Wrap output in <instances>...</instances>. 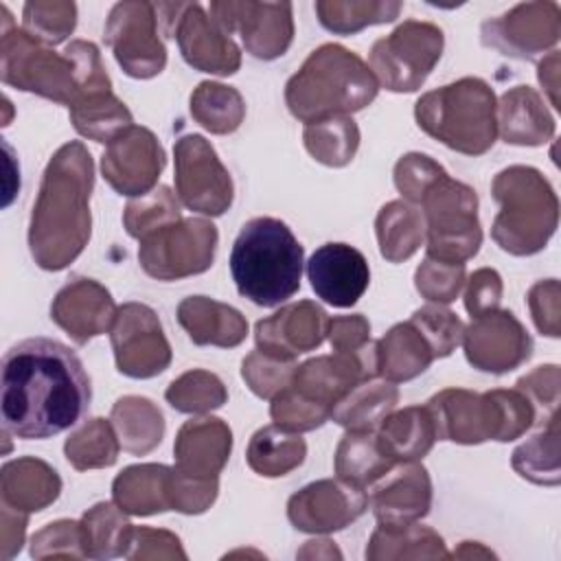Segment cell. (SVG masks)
<instances>
[{
	"label": "cell",
	"instance_id": "obj_1",
	"mask_svg": "<svg viewBox=\"0 0 561 561\" xmlns=\"http://www.w3.org/2000/svg\"><path fill=\"white\" fill-rule=\"evenodd\" d=\"M90 377L66 344L28 337L2 357L0 414L2 430L24 440H44L70 430L88 412Z\"/></svg>",
	"mask_w": 561,
	"mask_h": 561
},
{
	"label": "cell",
	"instance_id": "obj_2",
	"mask_svg": "<svg viewBox=\"0 0 561 561\" xmlns=\"http://www.w3.org/2000/svg\"><path fill=\"white\" fill-rule=\"evenodd\" d=\"M94 167L90 151L70 140L50 158L28 226V248L42 270H64L90 241V193Z\"/></svg>",
	"mask_w": 561,
	"mask_h": 561
},
{
	"label": "cell",
	"instance_id": "obj_3",
	"mask_svg": "<svg viewBox=\"0 0 561 561\" xmlns=\"http://www.w3.org/2000/svg\"><path fill=\"white\" fill-rule=\"evenodd\" d=\"M305 250L276 217H254L239 230L230 252L237 291L259 307H278L300 289Z\"/></svg>",
	"mask_w": 561,
	"mask_h": 561
},
{
	"label": "cell",
	"instance_id": "obj_4",
	"mask_svg": "<svg viewBox=\"0 0 561 561\" xmlns=\"http://www.w3.org/2000/svg\"><path fill=\"white\" fill-rule=\"evenodd\" d=\"M379 83L373 70L340 44L316 48L285 85L289 112L305 125L370 105Z\"/></svg>",
	"mask_w": 561,
	"mask_h": 561
},
{
	"label": "cell",
	"instance_id": "obj_5",
	"mask_svg": "<svg viewBox=\"0 0 561 561\" xmlns=\"http://www.w3.org/2000/svg\"><path fill=\"white\" fill-rule=\"evenodd\" d=\"M425 405L434 419L436 438L462 445H476L489 438L506 443L524 434L535 421L530 401L517 388L484 394L447 388Z\"/></svg>",
	"mask_w": 561,
	"mask_h": 561
},
{
	"label": "cell",
	"instance_id": "obj_6",
	"mask_svg": "<svg viewBox=\"0 0 561 561\" xmlns=\"http://www.w3.org/2000/svg\"><path fill=\"white\" fill-rule=\"evenodd\" d=\"M495 96L489 83L478 77H465L438 90L425 92L414 116L419 127L465 156H482L497 136Z\"/></svg>",
	"mask_w": 561,
	"mask_h": 561
},
{
	"label": "cell",
	"instance_id": "obj_7",
	"mask_svg": "<svg viewBox=\"0 0 561 561\" xmlns=\"http://www.w3.org/2000/svg\"><path fill=\"white\" fill-rule=\"evenodd\" d=\"M500 213L491 237L511 254L526 256L546 248L559 219V202L550 182L533 167H508L491 184Z\"/></svg>",
	"mask_w": 561,
	"mask_h": 561
},
{
	"label": "cell",
	"instance_id": "obj_8",
	"mask_svg": "<svg viewBox=\"0 0 561 561\" xmlns=\"http://www.w3.org/2000/svg\"><path fill=\"white\" fill-rule=\"evenodd\" d=\"M2 44H0V75L7 85L24 92H35L50 101L70 105L79 90V75L75 59L50 50L44 42L15 28L9 9L2 4Z\"/></svg>",
	"mask_w": 561,
	"mask_h": 561
},
{
	"label": "cell",
	"instance_id": "obj_9",
	"mask_svg": "<svg viewBox=\"0 0 561 561\" xmlns=\"http://www.w3.org/2000/svg\"><path fill=\"white\" fill-rule=\"evenodd\" d=\"M419 204L427 221V259L465 265L482 243L476 191L443 173Z\"/></svg>",
	"mask_w": 561,
	"mask_h": 561
},
{
	"label": "cell",
	"instance_id": "obj_10",
	"mask_svg": "<svg viewBox=\"0 0 561 561\" xmlns=\"http://www.w3.org/2000/svg\"><path fill=\"white\" fill-rule=\"evenodd\" d=\"M443 53V31L432 22L408 20L373 44L370 70L386 90L414 92L430 77Z\"/></svg>",
	"mask_w": 561,
	"mask_h": 561
},
{
	"label": "cell",
	"instance_id": "obj_11",
	"mask_svg": "<svg viewBox=\"0 0 561 561\" xmlns=\"http://www.w3.org/2000/svg\"><path fill=\"white\" fill-rule=\"evenodd\" d=\"M217 228L197 217L178 219L140 239V267L158 280L202 274L213 265Z\"/></svg>",
	"mask_w": 561,
	"mask_h": 561
},
{
	"label": "cell",
	"instance_id": "obj_12",
	"mask_svg": "<svg viewBox=\"0 0 561 561\" xmlns=\"http://www.w3.org/2000/svg\"><path fill=\"white\" fill-rule=\"evenodd\" d=\"M173 156L175 193L182 204L202 215H224L232 204L234 186L210 142L199 134H186L175 142Z\"/></svg>",
	"mask_w": 561,
	"mask_h": 561
},
{
	"label": "cell",
	"instance_id": "obj_13",
	"mask_svg": "<svg viewBox=\"0 0 561 561\" xmlns=\"http://www.w3.org/2000/svg\"><path fill=\"white\" fill-rule=\"evenodd\" d=\"M156 4L118 2L105 22V44L118 66L134 79H149L164 70L167 48L158 37Z\"/></svg>",
	"mask_w": 561,
	"mask_h": 561
},
{
	"label": "cell",
	"instance_id": "obj_14",
	"mask_svg": "<svg viewBox=\"0 0 561 561\" xmlns=\"http://www.w3.org/2000/svg\"><path fill=\"white\" fill-rule=\"evenodd\" d=\"M112 348L118 373L147 379L162 373L171 362V346L156 311L140 302H125L112 322Z\"/></svg>",
	"mask_w": 561,
	"mask_h": 561
},
{
	"label": "cell",
	"instance_id": "obj_15",
	"mask_svg": "<svg viewBox=\"0 0 561 561\" xmlns=\"http://www.w3.org/2000/svg\"><path fill=\"white\" fill-rule=\"evenodd\" d=\"M213 20L230 35L239 33L245 50L259 59L280 57L294 37L289 2H210Z\"/></svg>",
	"mask_w": 561,
	"mask_h": 561
},
{
	"label": "cell",
	"instance_id": "obj_16",
	"mask_svg": "<svg viewBox=\"0 0 561 561\" xmlns=\"http://www.w3.org/2000/svg\"><path fill=\"white\" fill-rule=\"evenodd\" d=\"M164 167V149L153 131L131 125L107 142L101 171L118 195H147Z\"/></svg>",
	"mask_w": 561,
	"mask_h": 561
},
{
	"label": "cell",
	"instance_id": "obj_17",
	"mask_svg": "<svg viewBox=\"0 0 561 561\" xmlns=\"http://www.w3.org/2000/svg\"><path fill=\"white\" fill-rule=\"evenodd\" d=\"M465 355L471 366L486 373H508L530 357L533 340L511 311H489L465 329Z\"/></svg>",
	"mask_w": 561,
	"mask_h": 561
},
{
	"label": "cell",
	"instance_id": "obj_18",
	"mask_svg": "<svg viewBox=\"0 0 561 561\" xmlns=\"http://www.w3.org/2000/svg\"><path fill=\"white\" fill-rule=\"evenodd\" d=\"M368 508V495L344 480L311 482L287 502L289 522L305 533H333Z\"/></svg>",
	"mask_w": 561,
	"mask_h": 561
},
{
	"label": "cell",
	"instance_id": "obj_19",
	"mask_svg": "<svg viewBox=\"0 0 561 561\" xmlns=\"http://www.w3.org/2000/svg\"><path fill=\"white\" fill-rule=\"evenodd\" d=\"M559 39V7L554 2L517 4L508 13L482 24L484 46L504 55L533 57Z\"/></svg>",
	"mask_w": 561,
	"mask_h": 561
},
{
	"label": "cell",
	"instance_id": "obj_20",
	"mask_svg": "<svg viewBox=\"0 0 561 561\" xmlns=\"http://www.w3.org/2000/svg\"><path fill=\"white\" fill-rule=\"evenodd\" d=\"M307 278L320 300L333 307H353L370 283L366 256L348 243H324L307 261Z\"/></svg>",
	"mask_w": 561,
	"mask_h": 561
},
{
	"label": "cell",
	"instance_id": "obj_21",
	"mask_svg": "<svg viewBox=\"0 0 561 561\" xmlns=\"http://www.w3.org/2000/svg\"><path fill=\"white\" fill-rule=\"evenodd\" d=\"M173 35L184 61L202 72L234 75L241 66V53L230 35L206 15L199 4H184Z\"/></svg>",
	"mask_w": 561,
	"mask_h": 561
},
{
	"label": "cell",
	"instance_id": "obj_22",
	"mask_svg": "<svg viewBox=\"0 0 561 561\" xmlns=\"http://www.w3.org/2000/svg\"><path fill=\"white\" fill-rule=\"evenodd\" d=\"M327 327V311L311 300H300L256 322V346L270 355L294 359L298 353L320 346Z\"/></svg>",
	"mask_w": 561,
	"mask_h": 561
},
{
	"label": "cell",
	"instance_id": "obj_23",
	"mask_svg": "<svg viewBox=\"0 0 561 561\" xmlns=\"http://www.w3.org/2000/svg\"><path fill=\"white\" fill-rule=\"evenodd\" d=\"M50 318L77 344H85L90 337L112 329L116 307L103 285L92 278L77 276L57 291L50 305Z\"/></svg>",
	"mask_w": 561,
	"mask_h": 561
},
{
	"label": "cell",
	"instance_id": "obj_24",
	"mask_svg": "<svg viewBox=\"0 0 561 561\" xmlns=\"http://www.w3.org/2000/svg\"><path fill=\"white\" fill-rule=\"evenodd\" d=\"M368 504L383 526H405L425 517L432 506V482L425 467L416 460L394 465L373 489Z\"/></svg>",
	"mask_w": 561,
	"mask_h": 561
},
{
	"label": "cell",
	"instance_id": "obj_25",
	"mask_svg": "<svg viewBox=\"0 0 561 561\" xmlns=\"http://www.w3.org/2000/svg\"><path fill=\"white\" fill-rule=\"evenodd\" d=\"M232 447L230 427L221 419H191L175 438V471L193 480H217Z\"/></svg>",
	"mask_w": 561,
	"mask_h": 561
},
{
	"label": "cell",
	"instance_id": "obj_26",
	"mask_svg": "<svg viewBox=\"0 0 561 561\" xmlns=\"http://www.w3.org/2000/svg\"><path fill=\"white\" fill-rule=\"evenodd\" d=\"M495 110L500 112V134L511 145L537 147L554 136V118L543 99L528 85L504 92Z\"/></svg>",
	"mask_w": 561,
	"mask_h": 561
},
{
	"label": "cell",
	"instance_id": "obj_27",
	"mask_svg": "<svg viewBox=\"0 0 561 561\" xmlns=\"http://www.w3.org/2000/svg\"><path fill=\"white\" fill-rule=\"evenodd\" d=\"M178 320L186 329L188 337L202 346H237L248 333V322L237 309L206 296L184 298L178 305Z\"/></svg>",
	"mask_w": 561,
	"mask_h": 561
},
{
	"label": "cell",
	"instance_id": "obj_28",
	"mask_svg": "<svg viewBox=\"0 0 561 561\" xmlns=\"http://www.w3.org/2000/svg\"><path fill=\"white\" fill-rule=\"evenodd\" d=\"M171 480L173 469L167 465H134L116 476L112 495L123 513H164L173 508Z\"/></svg>",
	"mask_w": 561,
	"mask_h": 561
},
{
	"label": "cell",
	"instance_id": "obj_29",
	"mask_svg": "<svg viewBox=\"0 0 561 561\" xmlns=\"http://www.w3.org/2000/svg\"><path fill=\"white\" fill-rule=\"evenodd\" d=\"M59 491L57 471L37 458H18L2 467V506L20 513L42 511Z\"/></svg>",
	"mask_w": 561,
	"mask_h": 561
},
{
	"label": "cell",
	"instance_id": "obj_30",
	"mask_svg": "<svg viewBox=\"0 0 561 561\" xmlns=\"http://www.w3.org/2000/svg\"><path fill=\"white\" fill-rule=\"evenodd\" d=\"M436 440V425L427 405H410L388 414L377 434L381 451L399 462L421 460Z\"/></svg>",
	"mask_w": 561,
	"mask_h": 561
},
{
	"label": "cell",
	"instance_id": "obj_31",
	"mask_svg": "<svg viewBox=\"0 0 561 561\" xmlns=\"http://www.w3.org/2000/svg\"><path fill=\"white\" fill-rule=\"evenodd\" d=\"M434 359V353L421 331L408 320L392 327L377 342V375L390 383L408 381L421 375Z\"/></svg>",
	"mask_w": 561,
	"mask_h": 561
},
{
	"label": "cell",
	"instance_id": "obj_32",
	"mask_svg": "<svg viewBox=\"0 0 561 561\" xmlns=\"http://www.w3.org/2000/svg\"><path fill=\"white\" fill-rule=\"evenodd\" d=\"M397 462L390 460L379 443L377 434L348 430V434L340 440L335 451V473L340 480L366 489L381 480Z\"/></svg>",
	"mask_w": 561,
	"mask_h": 561
},
{
	"label": "cell",
	"instance_id": "obj_33",
	"mask_svg": "<svg viewBox=\"0 0 561 561\" xmlns=\"http://www.w3.org/2000/svg\"><path fill=\"white\" fill-rule=\"evenodd\" d=\"M70 121L75 129L96 142H110L121 131L131 127V114L112 90H96L72 101Z\"/></svg>",
	"mask_w": 561,
	"mask_h": 561
},
{
	"label": "cell",
	"instance_id": "obj_34",
	"mask_svg": "<svg viewBox=\"0 0 561 561\" xmlns=\"http://www.w3.org/2000/svg\"><path fill=\"white\" fill-rule=\"evenodd\" d=\"M399 399V390L390 381H362L357 383L335 408L331 416L335 423L344 425L346 430L359 432H375L381 421L390 414Z\"/></svg>",
	"mask_w": 561,
	"mask_h": 561
},
{
	"label": "cell",
	"instance_id": "obj_35",
	"mask_svg": "<svg viewBox=\"0 0 561 561\" xmlns=\"http://www.w3.org/2000/svg\"><path fill=\"white\" fill-rule=\"evenodd\" d=\"M112 423L121 447L138 456L160 445L164 434L162 412L145 397H121L112 408Z\"/></svg>",
	"mask_w": 561,
	"mask_h": 561
},
{
	"label": "cell",
	"instance_id": "obj_36",
	"mask_svg": "<svg viewBox=\"0 0 561 561\" xmlns=\"http://www.w3.org/2000/svg\"><path fill=\"white\" fill-rule=\"evenodd\" d=\"M379 252L386 261L399 263L410 259L423 243V213L408 202L386 204L375 221Z\"/></svg>",
	"mask_w": 561,
	"mask_h": 561
},
{
	"label": "cell",
	"instance_id": "obj_37",
	"mask_svg": "<svg viewBox=\"0 0 561 561\" xmlns=\"http://www.w3.org/2000/svg\"><path fill=\"white\" fill-rule=\"evenodd\" d=\"M307 454V445L300 436L289 434L278 425H267L254 432L248 445V465L259 476L276 478L296 469Z\"/></svg>",
	"mask_w": 561,
	"mask_h": 561
},
{
	"label": "cell",
	"instance_id": "obj_38",
	"mask_svg": "<svg viewBox=\"0 0 561 561\" xmlns=\"http://www.w3.org/2000/svg\"><path fill=\"white\" fill-rule=\"evenodd\" d=\"M410 559V557H449L443 537L427 526H383L379 524L366 548V559Z\"/></svg>",
	"mask_w": 561,
	"mask_h": 561
},
{
	"label": "cell",
	"instance_id": "obj_39",
	"mask_svg": "<svg viewBox=\"0 0 561 561\" xmlns=\"http://www.w3.org/2000/svg\"><path fill=\"white\" fill-rule=\"evenodd\" d=\"M81 530L85 557L112 559L127 554L134 526L125 519L121 508L110 502H101L83 515Z\"/></svg>",
	"mask_w": 561,
	"mask_h": 561
},
{
	"label": "cell",
	"instance_id": "obj_40",
	"mask_svg": "<svg viewBox=\"0 0 561 561\" xmlns=\"http://www.w3.org/2000/svg\"><path fill=\"white\" fill-rule=\"evenodd\" d=\"M191 114L208 131L230 134L241 125L245 116V103L234 88L215 81H202L191 94Z\"/></svg>",
	"mask_w": 561,
	"mask_h": 561
},
{
	"label": "cell",
	"instance_id": "obj_41",
	"mask_svg": "<svg viewBox=\"0 0 561 561\" xmlns=\"http://www.w3.org/2000/svg\"><path fill=\"white\" fill-rule=\"evenodd\" d=\"M307 151L327 167H344L353 160L359 147V129L353 118L335 116L305 125L302 131Z\"/></svg>",
	"mask_w": 561,
	"mask_h": 561
},
{
	"label": "cell",
	"instance_id": "obj_42",
	"mask_svg": "<svg viewBox=\"0 0 561 561\" xmlns=\"http://www.w3.org/2000/svg\"><path fill=\"white\" fill-rule=\"evenodd\" d=\"M118 449L121 440L114 436V430L105 419H90L75 434H70L64 445L68 462L79 471L114 465Z\"/></svg>",
	"mask_w": 561,
	"mask_h": 561
},
{
	"label": "cell",
	"instance_id": "obj_43",
	"mask_svg": "<svg viewBox=\"0 0 561 561\" xmlns=\"http://www.w3.org/2000/svg\"><path fill=\"white\" fill-rule=\"evenodd\" d=\"M559 430L557 416L546 423V427L530 440L513 451V469L537 484L559 482Z\"/></svg>",
	"mask_w": 561,
	"mask_h": 561
},
{
	"label": "cell",
	"instance_id": "obj_44",
	"mask_svg": "<svg viewBox=\"0 0 561 561\" xmlns=\"http://www.w3.org/2000/svg\"><path fill=\"white\" fill-rule=\"evenodd\" d=\"M401 9V2H316L320 24L340 35L357 33L370 24L392 22Z\"/></svg>",
	"mask_w": 561,
	"mask_h": 561
},
{
	"label": "cell",
	"instance_id": "obj_45",
	"mask_svg": "<svg viewBox=\"0 0 561 561\" xmlns=\"http://www.w3.org/2000/svg\"><path fill=\"white\" fill-rule=\"evenodd\" d=\"M173 410L186 414H204L215 408H221L228 399V392L221 379L208 370H188L178 377L164 392Z\"/></svg>",
	"mask_w": 561,
	"mask_h": 561
},
{
	"label": "cell",
	"instance_id": "obj_46",
	"mask_svg": "<svg viewBox=\"0 0 561 561\" xmlns=\"http://www.w3.org/2000/svg\"><path fill=\"white\" fill-rule=\"evenodd\" d=\"M178 219H180V208L169 186H158L147 195H142L140 199H131L123 215L127 234L138 241Z\"/></svg>",
	"mask_w": 561,
	"mask_h": 561
},
{
	"label": "cell",
	"instance_id": "obj_47",
	"mask_svg": "<svg viewBox=\"0 0 561 561\" xmlns=\"http://www.w3.org/2000/svg\"><path fill=\"white\" fill-rule=\"evenodd\" d=\"M294 370V359H283L261 348L252 351L241 364V377L261 399H274L280 390H285L291 383Z\"/></svg>",
	"mask_w": 561,
	"mask_h": 561
},
{
	"label": "cell",
	"instance_id": "obj_48",
	"mask_svg": "<svg viewBox=\"0 0 561 561\" xmlns=\"http://www.w3.org/2000/svg\"><path fill=\"white\" fill-rule=\"evenodd\" d=\"M24 31L44 44L64 42L77 22V7L72 2H26Z\"/></svg>",
	"mask_w": 561,
	"mask_h": 561
},
{
	"label": "cell",
	"instance_id": "obj_49",
	"mask_svg": "<svg viewBox=\"0 0 561 561\" xmlns=\"http://www.w3.org/2000/svg\"><path fill=\"white\" fill-rule=\"evenodd\" d=\"M410 322L427 340L434 357H447L462 342L465 327L460 318L440 305H425L416 309Z\"/></svg>",
	"mask_w": 561,
	"mask_h": 561
},
{
	"label": "cell",
	"instance_id": "obj_50",
	"mask_svg": "<svg viewBox=\"0 0 561 561\" xmlns=\"http://www.w3.org/2000/svg\"><path fill=\"white\" fill-rule=\"evenodd\" d=\"M270 414L274 425L287 432H307V430L320 427L329 419V410L305 399L289 386L272 399Z\"/></svg>",
	"mask_w": 561,
	"mask_h": 561
},
{
	"label": "cell",
	"instance_id": "obj_51",
	"mask_svg": "<svg viewBox=\"0 0 561 561\" xmlns=\"http://www.w3.org/2000/svg\"><path fill=\"white\" fill-rule=\"evenodd\" d=\"M414 278L419 294H423L430 302H451L465 283V265L425 259Z\"/></svg>",
	"mask_w": 561,
	"mask_h": 561
},
{
	"label": "cell",
	"instance_id": "obj_52",
	"mask_svg": "<svg viewBox=\"0 0 561 561\" xmlns=\"http://www.w3.org/2000/svg\"><path fill=\"white\" fill-rule=\"evenodd\" d=\"M31 554L42 557H85L83 548V530L81 522L59 519L55 524H48L39 533L33 535Z\"/></svg>",
	"mask_w": 561,
	"mask_h": 561
},
{
	"label": "cell",
	"instance_id": "obj_53",
	"mask_svg": "<svg viewBox=\"0 0 561 561\" xmlns=\"http://www.w3.org/2000/svg\"><path fill=\"white\" fill-rule=\"evenodd\" d=\"M443 173H447L440 164H436L425 153H405L394 167V184L399 193L410 202H421L423 193L436 182Z\"/></svg>",
	"mask_w": 561,
	"mask_h": 561
},
{
	"label": "cell",
	"instance_id": "obj_54",
	"mask_svg": "<svg viewBox=\"0 0 561 561\" xmlns=\"http://www.w3.org/2000/svg\"><path fill=\"white\" fill-rule=\"evenodd\" d=\"M500 298H502V278L495 270L482 267L471 274L465 291V307L471 313V318L495 311L500 305Z\"/></svg>",
	"mask_w": 561,
	"mask_h": 561
},
{
	"label": "cell",
	"instance_id": "obj_55",
	"mask_svg": "<svg viewBox=\"0 0 561 561\" xmlns=\"http://www.w3.org/2000/svg\"><path fill=\"white\" fill-rule=\"evenodd\" d=\"M533 320L543 335L559 337V283L554 278L537 283L528 294Z\"/></svg>",
	"mask_w": 561,
	"mask_h": 561
},
{
	"label": "cell",
	"instance_id": "obj_56",
	"mask_svg": "<svg viewBox=\"0 0 561 561\" xmlns=\"http://www.w3.org/2000/svg\"><path fill=\"white\" fill-rule=\"evenodd\" d=\"M327 337H329L333 351L353 353L370 342V324L362 313L329 318Z\"/></svg>",
	"mask_w": 561,
	"mask_h": 561
}]
</instances>
